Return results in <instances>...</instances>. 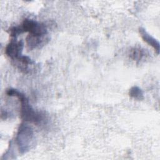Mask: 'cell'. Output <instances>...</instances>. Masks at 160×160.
<instances>
[{
	"instance_id": "obj_1",
	"label": "cell",
	"mask_w": 160,
	"mask_h": 160,
	"mask_svg": "<svg viewBox=\"0 0 160 160\" xmlns=\"http://www.w3.org/2000/svg\"><path fill=\"white\" fill-rule=\"evenodd\" d=\"M9 96L17 97L21 102L20 115L21 119L25 122H29L34 124H41L46 119V116L41 111H36L29 104V100L26 96L18 89L9 88L6 91Z\"/></svg>"
},
{
	"instance_id": "obj_2",
	"label": "cell",
	"mask_w": 160,
	"mask_h": 160,
	"mask_svg": "<svg viewBox=\"0 0 160 160\" xmlns=\"http://www.w3.org/2000/svg\"><path fill=\"white\" fill-rule=\"evenodd\" d=\"M34 139V132L32 127L26 123H21L16 137V143L19 152L24 154L28 152L32 148Z\"/></svg>"
},
{
	"instance_id": "obj_3",
	"label": "cell",
	"mask_w": 160,
	"mask_h": 160,
	"mask_svg": "<svg viewBox=\"0 0 160 160\" xmlns=\"http://www.w3.org/2000/svg\"><path fill=\"white\" fill-rule=\"evenodd\" d=\"M21 27L23 32H28L29 34L32 36H45L48 33L44 24L30 19H24Z\"/></svg>"
},
{
	"instance_id": "obj_4",
	"label": "cell",
	"mask_w": 160,
	"mask_h": 160,
	"mask_svg": "<svg viewBox=\"0 0 160 160\" xmlns=\"http://www.w3.org/2000/svg\"><path fill=\"white\" fill-rule=\"evenodd\" d=\"M24 48L22 41H17L16 38L11 39L5 49V54L12 60H17L22 56V51Z\"/></svg>"
},
{
	"instance_id": "obj_5",
	"label": "cell",
	"mask_w": 160,
	"mask_h": 160,
	"mask_svg": "<svg viewBox=\"0 0 160 160\" xmlns=\"http://www.w3.org/2000/svg\"><path fill=\"white\" fill-rule=\"evenodd\" d=\"M139 32L141 34V36L143 41L146 42L147 44H148L149 46H152L156 53L158 54H159V41L156 39L154 38H153L151 35H150L144 28L141 27L139 28Z\"/></svg>"
},
{
	"instance_id": "obj_6",
	"label": "cell",
	"mask_w": 160,
	"mask_h": 160,
	"mask_svg": "<svg viewBox=\"0 0 160 160\" xmlns=\"http://www.w3.org/2000/svg\"><path fill=\"white\" fill-rule=\"evenodd\" d=\"M46 40L48 39L45 36H37L29 34L26 38V44L29 49H33L45 44Z\"/></svg>"
},
{
	"instance_id": "obj_7",
	"label": "cell",
	"mask_w": 160,
	"mask_h": 160,
	"mask_svg": "<svg viewBox=\"0 0 160 160\" xmlns=\"http://www.w3.org/2000/svg\"><path fill=\"white\" fill-rule=\"evenodd\" d=\"M129 95L130 97L138 101H141L144 99V93L142 90L136 86H132L129 89Z\"/></svg>"
},
{
	"instance_id": "obj_8",
	"label": "cell",
	"mask_w": 160,
	"mask_h": 160,
	"mask_svg": "<svg viewBox=\"0 0 160 160\" xmlns=\"http://www.w3.org/2000/svg\"><path fill=\"white\" fill-rule=\"evenodd\" d=\"M146 52L144 49L139 48H135L131 50L130 53V58L136 61H140L145 56Z\"/></svg>"
},
{
	"instance_id": "obj_9",
	"label": "cell",
	"mask_w": 160,
	"mask_h": 160,
	"mask_svg": "<svg viewBox=\"0 0 160 160\" xmlns=\"http://www.w3.org/2000/svg\"><path fill=\"white\" fill-rule=\"evenodd\" d=\"M9 31L10 36L14 38H16L18 35L24 32L21 26H13L9 29Z\"/></svg>"
},
{
	"instance_id": "obj_10",
	"label": "cell",
	"mask_w": 160,
	"mask_h": 160,
	"mask_svg": "<svg viewBox=\"0 0 160 160\" xmlns=\"http://www.w3.org/2000/svg\"><path fill=\"white\" fill-rule=\"evenodd\" d=\"M8 113L7 111H1V118L2 119H6L8 118Z\"/></svg>"
}]
</instances>
